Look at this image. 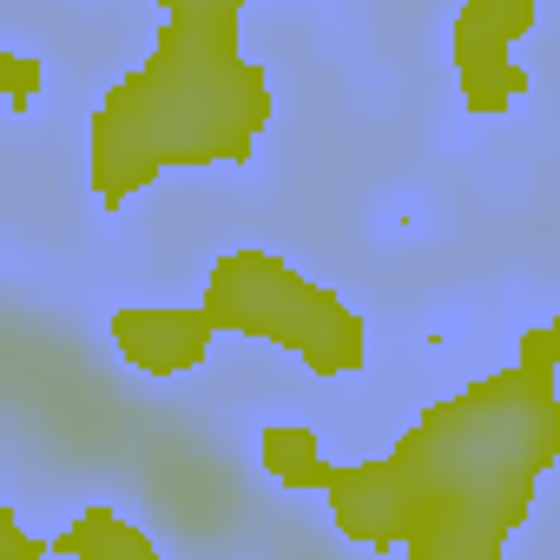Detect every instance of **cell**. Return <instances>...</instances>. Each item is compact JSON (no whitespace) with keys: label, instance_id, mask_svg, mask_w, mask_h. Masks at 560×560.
I'll return each instance as SVG.
<instances>
[{"label":"cell","instance_id":"cell-1","mask_svg":"<svg viewBox=\"0 0 560 560\" xmlns=\"http://www.w3.org/2000/svg\"><path fill=\"white\" fill-rule=\"evenodd\" d=\"M277 126V73L244 54L237 21L165 14L145 54L86 113V191L119 218L178 172H237Z\"/></svg>","mask_w":560,"mask_h":560},{"label":"cell","instance_id":"cell-2","mask_svg":"<svg viewBox=\"0 0 560 560\" xmlns=\"http://www.w3.org/2000/svg\"><path fill=\"white\" fill-rule=\"evenodd\" d=\"M560 462V376L488 370L429 402L389 468L409 501L402 560H494L540 508Z\"/></svg>","mask_w":560,"mask_h":560},{"label":"cell","instance_id":"cell-3","mask_svg":"<svg viewBox=\"0 0 560 560\" xmlns=\"http://www.w3.org/2000/svg\"><path fill=\"white\" fill-rule=\"evenodd\" d=\"M191 304L218 337L291 350L311 383H350L370 370V317L270 244H224Z\"/></svg>","mask_w":560,"mask_h":560},{"label":"cell","instance_id":"cell-4","mask_svg":"<svg viewBox=\"0 0 560 560\" xmlns=\"http://www.w3.org/2000/svg\"><path fill=\"white\" fill-rule=\"evenodd\" d=\"M106 343L113 357L145 376V383H178L211 363L218 330L205 324L198 304H113L106 311Z\"/></svg>","mask_w":560,"mask_h":560},{"label":"cell","instance_id":"cell-5","mask_svg":"<svg viewBox=\"0 0 560 560\" xmlns=\"http://www.w3.org/2000/svg\"><path fill=\"white\" fill-rule=\"evenodd\" d=\"M324 508H330L337 540H350V547H363V553H402L409 501H402V481H396L389 455L337 462L330 481H324Z\"/></svg>","mask_w":560,"mask_h":560},{"label":"cell","instance_id":"cell-6","mask_svg":"<svg viewBox=\"0 0 560 560\" xmlns=\"http://www.w3.org/2000/svg\"><path fill=\"white\" fill-rule=\"evenodd\" d=\"M540 34V0H462L448 21V60H508Z\"/></svg>","mask_w":560,"mask_h":560},{"label":"cell","instance_id":"cell-7","mask_svg":"<svg viewBox=\"0 0 560 560\" xmlns=\"http://www.w3.org/2000/svg\"><path fill=\"white\" fill-rule=\"evenodd\" d=\"M40 547L67 560H165V540L145 534L126 508H73V521L40 534Z\"/></svg>","mask_w":560,"mask_h":560},{"label":"cell","instance_id":"cell-8","mask_svg":"<svg viewBox=\"0 0 560 560\" xmlns=\"http://www.w3.org/2000/svg\"><path fill=\"white\" fill-rule=\"evenodd\" d=\"M257 468H264V481H277L284 494H324L337 455H330V442H324L317 422H291L284 416V422H264L257 429Z\"/></svg>","mask_w":560,"mask_h":560},{"label":"cell","instance_id":"cell-9","mask_svg":"<svg viewBox=\"0 0 560 560\" xmlns=\"http://www.w3.org/2000/svg\"><path fill=\"white\" fill-rule=\"evenodd\" d=\"M527 93H534V67H527L521 54L455 67V100H462V113H468V119H508Z\"/></svg>","mask_w":560,"mask_h":560},{"label":"cell","instance_id":"cell-10","mask_svg":"<svg viewBox=\"0 0 560 560\" xmlns=\"http://www.w3.org/2000/svg\"><path fill=\"white\" fill-rule=\"evenodd\" d=\"M40 93H47V60L34 47H0V106H8L14 126L34 119Z\"/></svg>","mask_w":560,"mask_h":560},{"label":"cell","instance_id":"cell-11","mask_svg":"<svg viewBox=\"0 0 560 560\" xmlns=\"http://www.w3.org/2000/svg\"><path fill=\"white\" fill-rule=\"evenodd\" d=\"M508 363H521V370H534V376H560V324H553V317L527 324V330L514 337V357H508Z\"/></svg>","mask_w":560,"mask_h":560},{"label":"cell","instance_id":"cell-12","mask_svg":"<svg viewBox=\"0 0 560 560\" xmlns=\"http://www.w3.org/2000/svg\"><path fill=\"white\" fill-rule=\"evenodd\" d=\"M47 547H40V534L34 527H21V514H14V501H8V488H0V560H40Z\"/></svg>","mask_w":560,"mask_h":560},{"label":"cell","instance_id":"cell-13","mask_svg":"<svg viewBox=\"0 0 560 560\" xmlns=\"http://www.w3.org/2000/svg\"><path fill=\"white\" fill-rule=\"evenodd\" d=\"M244 8H264V0H152V14H205V21H244Z\"/></svg>","mask_w":560,"mask_h":560}]
</instances>
